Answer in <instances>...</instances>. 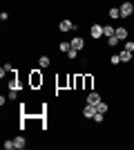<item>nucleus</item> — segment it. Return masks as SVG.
<instances>
[{
	"mask_svg": "<svg viewBox=\"0 0 134 150\" xmlns=\"http://www.w3.org/2000/svg\"><path fill=\"white\" fill-rule=\"evenodd\" d=\"M119 9H121V20H123V18H130V16L134 13V5L130 2V0L121 2V7H119Z\"/></svg>",
	"mask_w": 134,
	"mask_h": 150,
	"instance_id": "nucleus-1",
	"label": "nucleus"
},
{
	"mask_svg": "<svg viewBox=\"0 0 134 150\" xmlns=\"http://www.w3.org/2000/svg\"><path fill=\"white\" fill-rule=\"evenodd\" d=\"M89 36L94 38V40H98V38L103 36V25H98V23H94V25L89 27Z\"/></svg>",
	"mask_w": 134,
	"mask_h": 150,
	"instance_id": "nucleus-2",
	"label": "nucleus"
},
{
	"mask_svg": "<svg viewBox=\"0 0 134 150\" xmlns=\"http://www.w3.org/2000/svg\"><path fill=\"white\" fill-rule=\"evenodd\" d=\"M58 29L60 31H72V29H76V25H74L69 18H63L60 23H58Z\"/></svg>",
	"mask_w": 134,
	"mask_h": 150,
	"instance_id": "nucleus-3",
	"label": "nucleus"
},
{
	"mask_svg": "<svg viewBox=\"0 0 134 150\" xmlns=\"http://www.w3.org/2000/svg\"><path fill=\"white\" fill-rule=\"evenodd\" d=\"M69 43H72V50H76V52H81V50L85 47V40H83L81 36H74V38L69 40Z\"/></svg>",
	"mask_w": 134,
	"mask_h": 150,
	"instance_id": "nucleus-4",
	"label": "nucleus"
},
{
	"mask_svg": "<svg viewBox=\"0 0 134 150\" xmlns=\"http://www.w3.org/2000/svg\"><path fill=\"white\" fill-rule=\"evenodd\" d=\"M116 38H119L121 43H125V40L130 38V31L125 29V27H116Z\"/></svg>",
	"mask_w": 134,
	"mask_h": 150,
	"instance_id": "nucleus-5",
	"label": "nucleus"
},
{
	"mask_svg": "<svg viewBox=\"0 0 134 150\" xmlns=\"http://www.w3.org/2000/svg\"><path fill=\"white\" fill-rule=\"evenodd\" d=\"M101 94H98V92H89L87 94V103H89V105H98V103H101Z\"/></svg>",
	"mask_w": 134,
	"mask_h": 150,
	"instance_id": "nucleus-6",
	"label": "nucleus"
},
{
	"mask_svg": "<svg viewBox=\"0 0 134 150\" xmlns=\"http://www.w3.org/2000/svg\"><path fill=\"white\" fill-rule=\"evenodd\" d=\"M29 83H32V88H38V85H43V76H40V72H32V79H29Z\"/></svg>",
	"mask_w": 134,
	"mask_h": 150,
	"instance_id": "nucleus-7",
	"label": "nucleus"
},
{
	"mask_svg": "<svg viewBox=\"0 0 134 150\" xmlns=\"http://www.w3.org/2000/svg\"><path fill=\"white\" fill-rule=\"evenodd\" d=\"M94 114H96V105H89L87 103V105L83 108V117L85 119H94Z\"/></svg>",
	"mask_w": 134,
	"mask_h": 150,
	"instance_id": "nucleus-8",
	"label": "nucleus"
},
{
	"mask_svg": "<svg viewBox=\"0 0 134 150\" xmlns=\"http://www.w3.org/2000/svg\"><path fill=\"white\" fill-rule=\"evenodd\" d=\"M49 65H51V58L49 56H45V54H43V56H38V67H49Z\"/></svg>",
	"mask_w": 134,
	"mask_h": 150,
	"instance_id": "nucleus-9",
	"label": "nucleus"
},
{
	"mask_svg": "<svg viewBox=\"0 0 134 150\" xmlns=\"http://www.w3.org/2000/svg\"><path fill=\"white\" fill-rule=\"evenodd\" d=\"M9 72H13V65H11V63H5V65H2V69H0V79H5Z\"/></svg>",
	"mask_w": 134,
	"mask_h": 150,
	"instance_id": "nucleus-10",
	"label": "nucleus"
},
{
	"mask_svg": "<svg viewBox=\"0 0 134 150\" xmlns=\"http://www.w3.org/2000/svg\"><path fill=\"white\" fill-rule=\"evenodd\" d=\"M13 146H16V150H22V148L27 146L25 137H16V139H13Z\"/></svg>",
	"mask_w": 134,
	"mask_h": 150,
	"instance_id": "nucleus-11",
	"label": "nucleus"
},
{
	"mask_svg": "<svg viewBox=\"0 0 134 150\" xmlns=\"http://www.w3.org/2000/svg\"><path fill=\"white\" fill-rule=\"evenodd\" d=\"M109 18L112 20H121V9H119V7H112V9H109Z\"/></svg>",
	"mask_w": 134,
	"mask_h": 150,
	"instance_id": "nucleus-12",
	"label": "nucleus"
},
{
	"mask_svg": "<svg viewBox=\"0 0 134 150\" xmlns=\"http://www.w3.org/2000/svg\"><path fill=\"white\" fill-rule=\"evenodd\" d=\"M114 34H116V29H114V27H112V25H103V36H114Z\"/></svg>",
	"mask_w": 134,
	"mask_h": 150,
	"instance_id": "nucleus-13",
	"label": "nucleus"
},
{
	"mask_svg": "<svg viewBox=\"0 0 134 150\" xmlns=\"http://www.w3.org/2000/svg\"><path fill=\"white\" fill-rule=\"evenodd\" d=\"M119 56H121V63H130V61H132V52H128V50H123L121 54H119Z\"/></svg>",
	"mask_w": 134,
	"mask_h": 150,
	"instance_id": "nucleus-14",
	"label": "nucleus"
},
{
	"mask_svg": "<svg viewBox=\"0 0 134 150\" xmlns=\"http://www.w3.org/2000/svg\"><path fill=\"white\" fill-rule=\"evenodd\" d=\"M58 50L63 52V54H67V52L72 50V43H65V40H63V43H58Z\"/></svg>",
	"mask_w": 134,
	"mask_h": 150,
	"instance_id": "nucleus-15",
	"label": "nucleus"
},
{
	"mask_svg": "<svg viewBox=\"0 0 134 150\" xmlns=\"http://www.w3.org/2000/svg\"><path fill=\"white\" fill-rule=\"evenodd\" d=\"M92 121H94V123H103V121H105V114L96 110V114H94V119H92Z\"/></svg>",
	"mask_w": 134,
	"mask_h": 150,
	"instance_id": "nucleus-16",
	"label": "nucleus"
},
{
	"mask_svg": "<svg viewBox=\"0 0 134 150\" xmlns=\"http://www.w3.org/2000/svg\"><path fill=\"white\" fill-rule=\"evenodd\" d=\"M96 110H98V112H103V114H105V112H107V110H109V105H107V103H105V101H101V103L96 105Z\"/></svg>",
	"mask_w": 134,
	"mask_h": 150,
	"instance_id": "nucleus-17",
	"label": "nucleus"
},
{
	"mask_svg": "<svg viewBox=\"0 0 134 150\" xmlns=\"http://www.w3.org/2000/svg\"><path fill=\"white\" fill-rule=\"evenodd\" d=\"M83 81H85V88H87V90H92V83H94V79H92V76H83Z\"/></svg>",
	"mask_w": 134,
	"mask_h": 150,
	"instance_id": "nucleus-18",
	"label": "nucleus"
},
{
	"mask_svg": "<svg viewBox=\"0 0 134 150\" xmlns=\"http://www.w3.org/2000/svg\"><path fill=\"white\" fill-rule=\"evenodd\" d=\"M123 47H125L128 52H134V40H130V38H128V40L123 43Z\"/></svg>",
	"mask_w": 134,
	"mask_h": 150,
	"instance_id": "nucleus-19",
	"label": "nucleus"
},
{
	"mask_svg": "<svg viewBox=\"0 0 134 150\" xmlns=\"http://www.w3.org/2000/svg\"><path fill=\"white\" fill-rule=\"evenodd\" d=\"M107 43H109V47H114V45H119L121 40H119V38H116V34H114V36H109V38H107Z\"/></svg>",
	"mask_w": 134,
	"mask_h": 150,
	"instance_id": "nucleus-20",
	"label": "nucleus"
},
{
	"mask_svg": "<svg viewBox=\"0 0 134 150\" xmlns=\"http://www.w3.org/2000/svg\"><path fill=\"white\" fill-rule=\"evenodd\" d=\"M109 63H112V65H119V63H121V56H119V54H112Z\"/></svg>",
	"mask_w": 134,
	"mask_h": 150,
	"instance_id": "nucleus-21",
	"label": "nucleus"
},
{
	"mask_svg": "<svg viewBox=\"0 0 134 150\" xmlns=\"http://www.w3.org/2000/svg\"><path fill=\"white\" fill-rule=\"evenodd\" d=\"M76 56H78V52H76V50H69V52H67V58H69V61H74Z\"/></svg>",
	"mask_w": 134,
	"mask_h": 150,
	"instance_id": "nucleus-22",
	"label": "nucleus"
},
{
	"mask_svg": "<svg viewBox=\"0 0 134 150\" xmlns=\"http://www.w3.org/2000/svg\"><path fill=\"white\" fill-rule=\"evenodd\" d=\"M2 146H5V150H13V148H16V146H13V139H11V141H5Z\"/></svg>",
	"mask_w": 134,
	"mask_h": 150,
	"instance_id": "nucleus-23",
	"label": "nucleus"
}]
</instances>
